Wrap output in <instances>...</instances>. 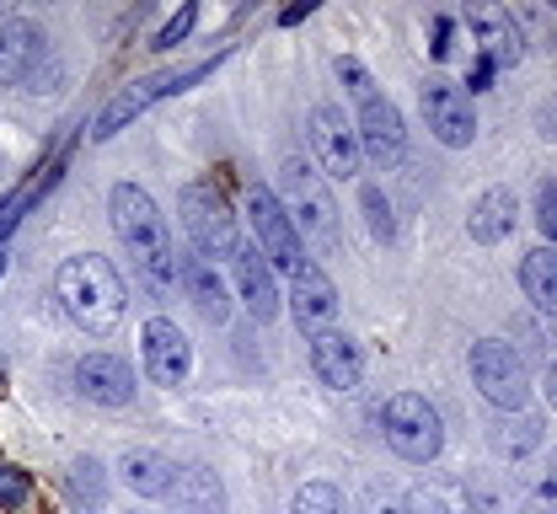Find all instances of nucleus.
Returning <instances> with one entry per match:
<instances>
[{
	"mask_svg": "<svg viewBox=\"0 0 557 514\" xmlns=\"http://www.w3.org/2000/svg\"><path fill=\"white\" fill-rule=\"evenodd\" d=\"M54 294L65 305V316L91 333V338H108L124 311H129V290H124V274L102 258V252H81V258H65V268L54 274Z\"/></svg>",
	"mask_w": 557,
	"mask_h": 514,
	"instance_id": "nucleus-1",
	"label": "nucleus"
},
{
	"mask_svg": "<svg viewBox=\"0 0 557 514\" xmlns=\"http://www.w3.org/2000/svg\"><path fill=\"white\" fill-rule=\"evenodd\" d=\"M108 215H113V230H119L124 252L135 258L139 279L156 294H166L177 258H172V236H166V221H161L156 199H150L139 183H119V188L108 193Z\"/></svg>",
	"mask_w": 557,
	"mask_h": 514,
	"instance_id": "nucleus-2",
	"label": "nucleus"
},
{
	"mask_svg": "<svg viewBox=\"0 0 557 514\" xmlns=\"http://www.w3.org/2000/svg\"><path fill=\"white\" fill-rule=\"evenodd\" d=\"M278 204H284V215H289L300 241H311V247H333L338 241L333 193H327L322 172L306 155H284V166H278Z\"/></svg>",
	"mask_w": 557,
	"mask_h": 514,
	"instance_id": "nucleus-3",
	"label": "nucleus"
},
{
	"mask_svg": "<svg viewBox=\"0 0 557 514\" xmlns=\"http://www.w3.org/2000/svg\"><path fill=\"white\" fill-rule=\"evenodd\" d=\"M381 435L392 444V455L408 461V466H429V461L445 450V424H440L434 402L418 397V391H397V397L381 408Z\"/></svg>",
	"mask_w": 557,
	"mask_h": 514,
	"instance_id": "nucleus-4",
	"label": "nucleus"
},
{
	"mask_svg": "<svg viewBox=\"0 0 557 514\" xmlns=\"http://www.w3.org/2000/svg\"><path fill=\"white\" fill-rule=\"evenodd\" d=\"M183 230H188V241H194V252L209 258V263H236V252L247 247L242 236H236V215H231V204L209 188V183H194V188H183Z\"/></svg>",
	"mask_w": 557,
	"mask_h": 514,
	"instance_id": "nucleus-5",
	"label": "nucleus"
},
{
	"mask_svg": "<svg viewBox=\"0 0 557 514\" xmlns=\"http://www.w3.org/2000/svg\"><path fill=\"white\" fill-rule=\"evenodd\" d=\"M467 365H472V386L483 391L498 413H525L531 408V375H525L520 354L509 343H498V338L472 343V360Z\"/></svg>",
	"mask_w": 557,
	"mask_h": 514,
	"instance_id": "nucleus-6",
	"label": "nucleus"
},
{
	"mask_svg": "<svg viewBox=\"0 0 557 514\" xmlns=\"http://www.w3.org/2000/svg\"><path fill=\"white\" fill-rule=\"evenodd\" d=\"M247 221H252V236H258L269 268L295 274V268L306 263V241L295 236V225H289V215H284V204H278L274 188H263V183L247 188Z\"/></svg>",
	"mask_w": 557,
	"mask_h": 514,
	"instance_id": "nucleus-7",
	"label": "nucleus"
},
{
	"mask_svg": "<svg viewBox=\"0 0 557 514\" xmlns=\"http://www.w3.org/2000/svg\"><path fill=\"white\" fill-rule=\"evenodd\" d=\"M418 113H423V124H429V135H434L440 146L467 150L478 140V108H472L467 86H456V80H423Z\"/></svg>",
	"mask_w": 557,
	"mask_h": 514,
	"instance_id": "nucleus-8",
	"label": "nucleus"
},
{
	"mask_svg": "<svg viewBox=\"0 0 557 514\" xmlns=\"http://www.w3.org/2000/svg\"><path fill=\"white\" fill-rule=\"evenodd\" d=\"M220 60H209V65H199V71H183V75H150V80H135V86H124L113 102H102V113L91 118V135L97 140H113L129 118H139L150 102H161V97H172V91H183V86H199L209 71H214Z\"/></svg>",
	"mask_w": 557,
	"mask_h": 514,
	"instance_id": "nucleus-9",
	"label": "nucleus"
},
{
	"mask_svg": "<svg viewBox=\"0 0 557 514\" xmlns=\"http://www.w3.org/2000/svg\"><path fill=\"white\" fill-rule=\"evenodd\" d=\"M354 102H359V124H354L359 150H364L375 166H397V161H403V146H408V129H403V113H397V102H392L381 86L359 91Z\"/></svg>",
	"mask_w": 557,
	"mask_h": 514,
	"instance_id": "nucleus-10",
	"label": "nucleus"
},
{
	"mask_svg": "<svg viewBox=\"0 0 557 514\" xmlns=\"http://www.w3.org/2000/svg\"><path fill=\"white\" fill-rule=\"evenodd\" d=\"M311 166L322 172V177H354L359 172V135H354V124L344 118V108H333V102H317L311 108Z\"/></svg>",
	"mask_w": 557,
	"mask_h": 514,
	"instance_id": "nucleus-11",
	"label": "nucleus"
},
{
	"mask_svg": "<svg viewBox=\"0 0 557 514\" xmlns=\"http://www.w3.org/2000/svg\"><path fill=\"white\" fill-rule=\"evenodd\" d=\"M139 360H145L150 386H183L188 369H194V349H188V338L172 316H150L139 327Z\"/></svg>",
	"mask_w": 557,
	"mask_h": 514,
	"instance_id": "nucleus-12",
	"label": "nucleus"
},
{
	"mask_svg": "<svg viewBox=\"0 0 557 514\" xmlns=\"http://www.w3.org/2000/svg\"><path fill=\"white\" fill-rule=\"evenodd\" d=\"M289 316L306 338H322V333L338 327V290L322 274V263H300L289 274Z\"/></svg>",
	"mask_w": 557,
	"mask_h": 514,
	"instance_id": "nucleus-13",
	"label": "nucleus"
},
{
	"mask_svg": "<svg viewBox=\"0 0 557 514\" xmlns=\"http://www.w3.org/2000/svg\"><path fill=\"white\" fill-rule=\"evenodd\" d=\"M75 391L91 408H129L135 402V369L129 360H119L113 349H97L75 365Z\"/></svg>",
	"mask_w": 557,
	"mask_h": 514,
	"instance_id": "nucleus-14",
	"label": "nucleus"
},
{
	"mask_svg": "<svg viewBox=\"0 0 557 514\" xmlns=\"http://www.w3.org/2000/svg\"><path fill=\"white\" fill-rule=\"evenodd\" d=\"M49 43H44V27L33 16H11L0 22V86H27L33 71L44 65Z\"/></svg>",
	"mask_w": 557,
	"mask_h": 514,
	"instance_id": "nucleus-15",
	"label": "nucleus"
},
{
	"mask_svg": "<svg viewBox=\"0 0 557 514\" xmlns=\"http://www.w3.org/2000/svg\"><path fill=\"white\" fill-rule=\"evenodd\" d=\"M467 27L478 33V43H483V60H493L498 71L504 65H515L520 54H525V38H520V22L504 11V5H467Z\"/></svg>",
	"mask_w": 557,
	"mask_h": 514,
	"instance_id": "nucleus-16",
	"label": "nucleus"
},
{
	"mask_svg": "<svg viewBox=\"0 0 557 514\" xmlns=\"http://www.w3.org/2000/svg\"><path fill=\"white\" fill-rule=\"evenodd\" d=\"M231 274H236V300H242L258 322H274L278 316V279H274V268H269V258L252 252V247H242L236 263H231Z\"/></svg>",
	"mask_w": 557,
	"mask_h": 514,
	"instance_id": "nucleus-17",
	"label": "nucleus"
},
{
	"mask_svg": "<svg viewBox=\"0 0 557 514\" xmlns=\"http://www.w3.org/2000/svg\"><path fill=\"white\" fill-rule=\"evenodd\" d=\"M311 369H317V380H322V386H333V391H354V386H359V375H364V360H359L354 338L333 327V333L311 338Z\"/></svg>",
	"mask_w": 557,
	"mask_h": 514,
	"instance_id": "nucleus-18",
	"label": "nucleus"
},
{
	"mask_svg": "<svg viewBox=\"0 0 557 514\" xmlns=\"http://www.w3.org/2000/svg\"><path fill=\"white\" fill-rule=\"evenodd\" d=\"M177 274H183V290H188V300L199 305V316H205V322H214V327H225V322H231V290L220 285L214 263H209V258H199V252L188 247V258L177 263Z\"/></svg>",
	"mask_w": 557,
	"mask_h": 514,
	"instance_id": "nucleus-19",
	"label": "nucleus"
},
{
	"mask_svg": "<svg viewBox=\"0 0 557 514\" xmlns=\"http://www.w3.org/2000/svg\"><path fill=\"white\" fill-rule=\"evenodd\" d=\"M119 477L145 493V499H172L177 488V461H166L161 450H124L119 455Z\"/></svg>",
	"mask_w": 557,
	"mask_h": 514,
	"instance_id": "nucleus-20",
	"label": "nucleus"
},
{
	"mask_svg": "<svg viewBox=\"0 0 557 514\" xmlns=\"http://www.w3.org/2000/svg\"><path fill=\"white\" fill-rule=\"evenodd\" d=\"M520 221V204H515V193L509 188H487L483 199L472 204V241H483V247H498L509 230Z\"/></svg>",
	"mask_w": 557,
	"mask_h": 514,
	"instance_id": "nucleus-21",
	"label": "nucleus"
},
{
	"mask_svg": "<svg viewBox=\"0 0 557 514\" xmlns=\"http://www.w3.org/2000/svg\"><path fill=\"white\" fill-rule=\"evenodd\" d=\"M520 290L536 311L557 316V247H531L520 258Z\"/></svg>",
	"mask_w": 557,
	"mask_h": 514,
	"instance_id": "nucleus-22",
	"label": "nucleus"
},
{
	"mask_svg": "<svg viewBox=\"0 0 557 514\" xmlns=\"http://www.w3.org/2000/svg\"><path fill=\"white\" fill-rule=\"evenodd\" d=\"M65 504L75 514H102V504H108V472H102V461H91V455L70 461L65 466Z\"/></svg>",
	"mask_w": 557,
	"mask_h": 514,
	"instance_id": "nucleus-23",
	"label": "nucleus"
},
{
	"mask_svg": "<svg viewBox=\"0 0 557 514\" xmlns=\"http://www.w3.org/2000/svg\"><path fill=\"white\" fill-rule=\"evenodd\" d=\"M172 504L183 514H225V493H220V482H214L209 466H177Z\"/></svg>",
	"mask_w": 557,
	"mask_h": 514,
	"instance_id": "nucleus-24",
	"label": "nucleus"
},
{
	"mask_svg": "<svg viewBox=\"0 0 557 514\" xmlns=\"http://www.w3.org/2000/svg\"><path fill=\"white\" fill-rule=\"evenodd\" d=\"M403 504H408V514H472L467 488L450 482V477H423V482H413V493Z\"/></svg>",
	"mask_w": 557,
	"mask_h": 514,
	"instance_id": "nucleus-25",
	"label": "nucleus"
},
{
	"mask_svg": "<svg viewBox=\"0 0 557 514\" xmlns=\"http://www.w3.org/2000/svg\"><path fill=\"white\" fill-rule=\"evenodd\" d=\"M359 215H364L370 236H375L381 247H392V241H397V221H392V204H386V193H381L375 183H364V188H359Z\"/></svg>",
	"mask_w": 557,
	"mask_h": 514,
	"instance_id": "nucleus-26",
	"label": "nucleus"
},
{
	"mask_svg": "<svg viewBox=\"0 0 557 514\" xmlns=\"http://www.w3.org/2000/svg\"><path fill=\"white\" fill-rule=\"evenodd\" d=\"M493 444H498V455H509V461L531 455V450L542 444V418H525V413H520L515 424H504V429H498V440Z\"/></svg>",
	"mask_w": 557,
	"mask_h": 514,
	"instance_id": "nucleus-27",
	"label": "nucleus"
},
{
	"mask_svg": "<svg viewBox=\"0 0 557 514\" xmlns=\"http://www.w3.org/2000/svg\"><path fill=\"white\" fill-rule=\"evenodd\" d=\"M289 514H348V504L333 482H306V488L295 493V510Z\"/></svg>",
	"mask_w": 557,
	"mask_h": 514,
	"instance_id": "nucleus-28",
	"label": "nucleus"
},
{
	"mask_svg": "<svg viewBox=\"0 0 557 514\" xmlns=\"http://www.w3.org/2000/svg\"><path fill=\"white\" fill-rule=\"evenodd\" d=\"M194 27H199V5L188 0V5H177V16H172V22H166V27L150 38V49H177V43L194 33Z\"/></svg>",
	"mask_w": 557,
	"mask_h": 514,
	"instance_id": "nucleus-29",
	"label": "nucleus"
},
{
	"mask_svg": "<svg viewBox=\"0 0 557 514\" xmlns=\"http://www.w3.org/2000/svg\"><path fill=\"white\" fill-rule=\"evenodd\" d=\"M27 493H33L27 472H16V466H0V510H22V504H27Z\"/></svg>",
	"mask_w": 557,
	"mask_h": 514,
	"instance_id": "nucleus-30",
	"label": "nucleus"
},
{
	"mask_svg": "<svg viewBox=\"0 0 557 514\" xmlns=\"http://www.w3.org/2000/svg\"><path fill=\"white\" fill-rule=\"evenodd\" d=\"M450 49H456V22H450V16H434V22H429V54L445 65Z\"/></svg>",
	"mask_w": 557,
	"mask_h": 514,
	"instance_id": "nucleus-31",
	"label": "nucleus"
},
{
	"mask_svg": "<svg viewBox=\"0 0 557 514\" xmlns=\"http://www.w3.org/2000/svg\"><path fill=\"white\" fill-rule=\"evenodd\" d=\"M536 225L557 241V183H542V188H536Z\"/></svg>",
	"mask_w": 557,
	"mask_h": 514,
	"instance_id": "nucleus-32",
	"label": "nucleus"
},
{
	"mask_svg": "<svg viewBox=\"0 0 557 514\" xmlns=\"http://www.w3.org/2000/svg\"><path fill=\"white\" fill-rule=\"evenodd\" d=\"M338 75H344V80H348V91H354V97H359V91H370V86H375V75L364 71V65H359V60H348V54H344V60H338Z\"/></svg>",
	"mask_w": 557,
	"mask_h": 514,
	"instance_id": "nucleus-33",
	"label": "nucleus"
},
{
	"mask_svg": "<svg viewBox=\"0 0 557 514\" xmlns=\"http://www.w3.org/2000/svg\"><path fill=\"white\" fill-rule=\"evenodd\" d=\"M493 75H498V65H493V60H478L472 75H467V97H472V91H487V86H493Z\"/></svg>",
	"mask_w": 557,
	"mask_h": 514,
	"instance_id": "nucleus-34",
	"label": "nucleus"
},
{
	"mask_svg": "<svg viewBox=\"0 0 557 514\" xmlns=\"http://www.w3.org/2000/svg\"><path fill=\"white\" fill-rule=\"evenodd\" d=\"M306 16H311V0H300V5L278 11V27H295V22H306Z\"/></svg>",
	"mask_w": 557,
	"mask_h": 514,
	"instance_id": "nucleus-35",
	"label": "nucleus"
},
{
	"mask_svg": "<svg viewBox=\"0 0 557 514\" xmlns=\"http://www.w3.org/2000/svg\"><path fill=\"white\" fill-rule=\"evenodd\" d=\"M370 514H408V504H397V499H375V510Z\"/></svg>",
	"mask_w": 557,
	"mask_h": 514,
	"instance_id": "nucleus-36",
	"label": "nucleus"
},
{
	"mask_svg": "<svg viewBox=\"0 0 557 514\" xmlns=\"http://www.w3.org/2000/svg\"><path fill=\"white\" fill-rule=\"evenodd\" d=\"M542 391H547V402H553V408H557V365L547 369V380H542Z\"/></svg>",
	"mask_w": 557,
	"mask_h": 514,
	"instance_id": "nucleus-37",
	"label": "nucleus"
},
{
	"mask_svg": "<svg viewBox=\"0 0 557 514\" xmlns=\"http://www.w3.org/2000/svg\"><path fill=\"white\" fill-rule=\"evenodd\" d=\"M547 493L557 499V455H553V466H547Z\"/></svg>",
	"mask_w": 557,
	"mask_h": 514,
	"instance_id": "nucleus-38",
	"label": "nucleus"
},
{
	"mask_svg": "<svg viewBox=\"0 0 557 514\" xmlns=\"http://www.w3.org/2000/svg\"><path fill=\"white\" fill-rule=\"evenodd\" d=\"M0 274H5V252H0Z\"/></svg>",
	"mask_w": 557,
	"mask_h": 514,
	"instance_id": "nucleus-39",
	"label": "nucleus"
}]
</instances>
